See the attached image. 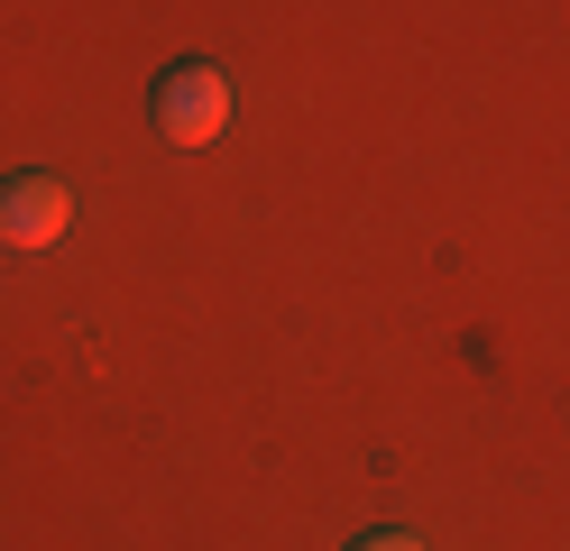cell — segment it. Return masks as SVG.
<instances>
[{"instance_id":"obj_1","label":"cell","mask_w":570,"mask_h":551,"mask_svg":"<svg viewBox=\"0 0 570 551\" xmlns=\"http://www.w3.org/2000/svg\"><path fill=\"white\" fill-rule=\"evenodd\" d=\"M157 129H166V147H212L230 129V73L203 65V56L166 65L157 73Z\"/></svg>"},{"instance_id":"obj_2","label":"cell","mask_w":570,"mask_h":551,"mask_svg":"<svg viewBox=\"0 0 570 551\" xmlns=\"http://www.w3.org/2000/svg\"><path fill=\"white\" fill-rule=\"evenodd\" d=\"M65 230H75V194L56 175H10L0 184V239L10 248H56Z\"/></svg>"},{"instance_id":"obj_3","label":"cell","mask_w":570,"mask_h":551,"mask_svg":"<svg viewBox=\"0 0 570 551\" xmlns=\"http://www.w3.org/2000/svg\"><path fill=\"white\" fill-rule=\"evenodd\" d=\"M350 551H423V542H414V533H360Z\"/></svg>"}]
</instances>
